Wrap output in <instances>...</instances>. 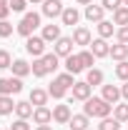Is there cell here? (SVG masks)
Instances as JSON below:
<instances>
[{
    "label": "cell",
    "instance_id": "obj_1",
    "mask_svg": "<svg viewBox=\"0 0 128 130\" xmlns=\"http://www.w3.org/2000/svg\"><path fill=\"white\" fill-rule=\"evenodd\" d=\"M83 113L88 115V118H108L113 113V105L111 103H106L103 98H88L85 100V105H83Z\"/></svg>",
    "mask_w": 128,
    "mask_h": 130
},
{
    "label": "cell",
    "instance_id": "obj_2",
    "mask_svg": "<svg viewBox=\"0 0 128 130\" xmlns=\"http://www.w3.org/2000/svg\"><path fill=\"white\" fill-rule=\"evenodd\" d=\"M73 85H75V80H73V73H60L55 80L50 83L48 95H50V98H55V100H60V98H65V90H68V88H73Z\"/></svg>",
    "mask_w": 128,
    "mask_h": 130
},
{
    "label": "cell",
    "instance_id": "obj_3",
    "mask_svg": "<svg viewBox=\"0 0 128 130\" xmlns=\"http://www.w3.org/2000/svg\"><path fill=\"white\" fill-rule=\"evenodd\" d=\"M38 28H40V13H25V15H23V20L18 23V35L30 38Z\"/></svg>",
    "mask_w": 128,
    "mask_h": 130
},
{
    "label": "cell",
    "instance_id": "obj_4",
    "mask_svg": "<svg viewBox=\"0 0 128 130\" xmlns=\"http://www.w3.org/2000/svg\"><path fill=\"white\" fill-rule=\"evenodd\" d=\"M45 40H43V35H30V38H25V50L30 53L33 58H43L45 55Z\"/></svg>",
    "mask_w": 128,
    "mask_h": 130
},
{
    "label": "cell",
    "instance_id": "obj_5",
    "mask_svg": "<svg viewBox=\"0 0 128 130\" xmlns=\"http://www.w3.org/2000/svg\"><path fill=\"white\" fill-rule=\"evenodd\" d=\"M23 90V78H0V95H18Z\"/></svg>",
    "mask_w": 128,
    "mask_h": 130
},
{
    "label": "cell",
    "instance_id": "obj_6",
    "mask_svg": "<svg viewBox=\"0 0 128 130\" xmlns=\"http://www.w3.org/2000/svg\"><path fill=\"white\" fill-rule=\"evenodd\" d=\"M73 38H65V35H60L55 43H53V53L58 55V58H68V55H73Z\"/></svg>",
    "mask_w": 128,
    "mask_h": 130
},
{
    "label": "cell",
    "instance_id": "obj_7",
    "mask_svg": "<svg viewBox=\"0 0 128 130\" xmlns=\"http://www.w3.org/2000/svg\"><path fill=\"white\" fill-rule=\"evenodd\" d=\"M63 10H65V8H63L60 0H45V3H43V15L50 18V20H53V18H60Z\"/></svg>",
    "mask_w": 128,
    "mask_h": 130
},
{
    "label": "cell",
    "instance_id": "obj_8",
    "mask_svg": "<svg viewBox=\"0 0 128 130\" xmlns=\"http://www.w3.org/2000/svg\"><path fill=\"white\" fill-rule=\"evenodd\" d=\"M91 53H93L96 58H108V55H111V45H108L103 38H96V40H91Z\"/></svg>",
    "mask_w": 128,
    "mask_h": 130
},
{
    "label": "cell",
    "instance_id": "obj_9",
    "mask_svg": "<svg viewBox=\"0 0 128 130\" xmlns=\"http://www.w3.org/2000/svg\"><path fill=\"white\" fill-rule=\"evenodd\" d=\"M70 118H73V113H70L68 105H55V108H53V120H55L58 125H68Z\"/></svg>",
    "mask_w": 128,
    "mask_h": 130
},
{
    "label": "cell",
    "instance_id": "obj_10",
    "mask_svg": "<svg viewBox=\"0 0 128 130\" xmlns=\"http://www.w3.org/2000/svg\"><path fill=\"white\" fill-rule=\"evenodd\" d=\"M91 98V85L85 80H75V85H73V100H80V103H85Z\"/></svg>",
    "mask_w": 128,
    "mask_h": 130
},
{
    "label": "cell",
    "instance_id": "obj_11",
    "mask_svg": "<svg viewBox=\"0 0 128 130\" xmlns=\"http://www.w3.org/2000/svg\"><path fill=\"white\" fill-rule=\"evenodd\" d=\"M50 120H53V110H48L45 105L43 108H35V113H33V123L35 125H48Z\"/></svg>",
    "mask_w": 128,
    "mask_h": 130
},
{
    "label": "cell",
    "instance_id": "obj_12",
    "mask_svg": "<svg viewBox=\"0 0 128 130\" xmlns=\"http://www.w3.org/2000/svg\"><path fill=\"white\" fill-rule=\"evenodd\" d=\"M103 13H106L103 5H93V3L85 5V18H88L91 23H100V20H103Z\"/></svg>",
    "mask_w": 128,
    "mask_h": 130
},
{
    "label": "cell",
    "instance_id": "obj_13",
    "mask_svg": "<svg viewBox=\"0 0 128 130\" xmlns=\"http://www.w3.org/2000/svg\"><path fill=\"white\" fill-rule=\"evenodd\" d=\"M103 100L106 103H111V105H116L118 100H121V88H116V85H103Z\"/></svg>",
    "mask_w": 128,
    "mask_h": 130
},
{
    "label": "cell",
    "instance_id": "obj_14",
    "mask_svg": "<svg viewBox=\"0 0 128 130\" xmlns=\"http://www.w3.org/2000/svg\"><path fill=\"white\" fill-rule=\"evenodd\" d=\"M33 113H35V108H33L30 100H20V103L15 105V115H18V118H23V120L33 118Z\"/></svg>",
    "mask_w": 128,
    "mask_h": 130
},
{
    "label": "cell",
    "instance_id": "obj_15",
    "mask_svg": "<svg viewBox=\"0 0 128 130\" xmlns=\"http://www.w3.org/2000/svg\"><path fill=\"white\" fill-rule=\"evenodd\" d=\"M48 90H40V88H35V90H33L30 93V98H28V100H30L33 105H35V108H43V105H48Z\"/></svg>",
    "mask_w": 128,
    "mask_h": 130
},
{
    "label": "cell",
    "instance_id": "obj_16",
    "mask_svg": "<svg viewBox=\"0 0 128 130\" xmlns=\"http://www.w3.org/2000/svg\"><path fill=\"white\" fill-rule=\"evenodd\" d=\"M40 35H43L45 43H55V40L60 38V25H53V23H50V25H43V32H40Z\"/></svg>",
    "mask_w": 128,
    "mask_h": 130
},
{
    "label": "cell",
    "instance_id": "obj_17",
    "mask_svg": "<svg viewBox=\"0 0 128 130\" xmlns=\"http://www.w3.org/2000/svg\"><path fill=\"white\" fill-rule=\"evenodd\" d=\"M70 38H73L75 45H91V30L88 28H75Z\"/></svg>",
    "mask_w": 128,
    "mask_h": 130
},
{
    "label": "cell",
    "instance_id": "obj_18",
    "mask_svg": "<svg viewBox=\"0 0 128 130\" xmlns=\"http://www.w3.org/2000/svg\"><path fill=\"white\" fill-rule=\"evenodd\" d=\"M68 125H70V130H88V128H91V118H88L85 113H83V115H73Z\"/></svg>",
    "mask_w": 128,
    "mask_h": 130
},
{
    "label": "cell",
    "instance_id": "obj_19",
    "mask_svg": "<svg viewBox=\"0 0 128 130\" xmlns=\"http://www.w3.org/2000/svg\"><path fill=\"white\" fill-rule=\"evenodd\" d=\"M10 70H13L15 78H25V75H30V63H25V60H13Z\"/></svg>",
    "mask_w": 128,
    "mask_h": 130
},
{
    "label": "cell",
    "instance_id": "obj_20",
    "mask_svg": "<svg viewBox=\"0 0 128 130\" xmlns=\"http://www.w3.org/2000/svg\"><path fill=\"white\" fill-rule=\"evenodd\" d=\"M60 20H63V25H78V20H80V13L75 10V8H65L63 10V15H60Z\"/></svg>",
    "mask_w": 128,
    "mask_h": 130
},
{
    "label": "cell",
    "instance_id": "obj_21",
    "mask_svg": "<svg viewBox=\"0 0 128 130\" xmlns=\"http://www.w3.org/2000/svg\"><path fill=\"white\" fill-rule=\"evenodd\" d=\"M30 73L35 75V78H45L50 70H48V65H45V60H43V58H35V60H33V65H30Z\"/></svg>",
    "mask_w": 128,
    "mask_h": 130
},
{
    "label": "cell",
    "instance_id": "obj_22",
    "mask_svg": "<svg viewBox=\"0 0 128 130\" xmlns=\"http://www.w3.org/2000/svg\"><path fill=\"white\" fill-rule=\"evenodd\" d=\"M111 58H113V60H118V63H123V60L128 58V45H126V43L111 45Z\"/></svg>",
    "mask_w": 128,
    "mask_h": 130
},
{
    "label": "cell",
    "instance_id": "obj_23",
    "mask_svg": "<svg viewBox=\"0 0 128 130\" xmlns=\"http://www.w3.org/2000/svg\"><path fill=\"white\" fill-rule=\"evenodd\" d=\"M80 70H83L80 58H78V55H68V58H65V73H73V75H78Z\"/></svg>",
    "mask_w": 128,
    "mask_h": 130
},
{
    "label": "cell",
    "instance_id": "obj_24",
    "mask_svg": "<svg viewBox=\"0 0 128 130\" xmlns=\"http://www.w3.org/2000/svg\"><path fill=\"white\" fill-rule=\"evenodd\" d=\"M113 32H116V28H113V20H100V23H98V35H100L103 40L113 38Z\"/></svg>",
    "mask_w": 128,
    "mask_h": 130
},
{
    "label": "cell",
    "instance_id": "obj_25",
    "mask_svg": "<svg viewBox=\"0 0 128 130\" xmlns=\"http://www.w3.org/2000/svg\"><path fill=\"white\" fill-rule=\"evenodd\" d=\"M18 103H13V95H0V115H10Z\"/></svg>",
    "mask_w": 128,
    "mask_h": 130
},
{
    "label": "cell",
    "instance_id": "obj_26",
    "mask_svg": "<svg viewBox=\"0 0 128 130\" xmlns=\"http://www.w3.org/2000/svg\"><path fill=\"white\" fill-rule=\"evenodd\" d=\"M85 83L93 88V85H103V70H98V68H91L88 70V75H85Z\"/></svg>",
    "mask_w": 128,
    "mask_h": 130
},
{
    "label": "cell",
    "instance_id": "obj_27",
    "mask_svg": "<svg viewBox=\"0 0 128 130\" xmlns=\"http://www.w3.org/2000/svg\"><path fill=\"white\" fill-rule=\"evenodd\" d=\"M113 25H118V28L128 25V8H126V5H123V8H118V10L113 13Z\"/></svg>",
    "mask_w": 128,
    "mask_h": 130
},
{
    "label": "cell",
    "instance_id": "obj_28",
    "mask_svg": "<svg viewBox=\"0 0 128 130\" xmlns=\"http://www.w3.org/2000/svg\"><path fill=\"white\" fill-rule=\"evenodd\" d=\"M78 58H80V65H83V70H91V68H93V63H96V55H93L91 50H80Z\"/></svg>",
    "mask_w": 128,
    "mask_h": 130
},
{
    "label": "cell",
    "instance_id": "obj_29",
    "mask_svg": "<svg viewBox=\"0 0 128 130\" xmlns=\"http://www.w3.org/2000/svg\"><path fill=\"white\" fill-rule=\"evenodd\" d=\"M113 118L121 120V123H128V103H123V105H113Z\"/></svg>",
    "mask_w": 128,
    "mask_h": 130
},
{
    "label": "cell",
    "instance_id": "obj_30",
    "mask_svg": "<svg viewBox=\"0 0 128 130\" xmlns=\"http://www.w3.org/2000/svg\"><path fill=\"white\" fill-rule=\"evenodd\" d=\"M98 130H121V120H116V118H103L100 120V125H98Z\"/></svg>",
    "mask_w": 128,
    "mask_h": 130
},
{
    "label": "cell",
    "instance_id": "obj_31",
    "mask_svg": "<svg viewBox=\"0 0 128 130\" xmlns=\"http://www.w3.org/2000/svg\"><path fill=\"white\" fill-rule=\"evenodd\" d=\"M43 60H45V65H48L50 73H53V70H58V65H60V58H58L55 53H45V55H43Z\"/></svg>",
    "mask_w": 128,
    "mask_h": 130
},
{
    "label": "cell",
    "instance_id": "obj_32",
    "mask_svg": "<svg viewBox=\"0 0 128 130\" xmlns=\"http://www.w3.org/2000/svg\"><path fill=\"white\" fill-rule=\"evenodd\" d=\"M116 78H118V80H123V83L128 80V60H123V63L116 65Z\"/></svg>",
    "mask_w": 128,
    "mask_h": 130
},
{
    "label": "cell",
    "instance_id": "obj_33",
    "mask_svg": "<svg viewBox=\"0 0 128 130\" xmlns=\"http://www.w3.org/2000/svg\"><path fill=\"white\" fill-rule=\"evenodd\" d=\"M10 65H13L10 53H8V50H0V70H5V68H10Z\"/></svg>",
    "mask_w": 128,
    "mask_h": 130
},
{
    "label": "cell",
    "instance_id": "obj_34",
    "mask_svg": "<svg viewBox=\"0 0 128 130\" xmlns=\"http://www.w3.org/2000/svg\"><path fill=\"white\" fill-rule=\"evenodd\" d=\"M100 3H103L106 10H113V13H116L118 8H123V0H100Z\"/></svg>",
    "mask_w": 128,
    "mask_h": 130
},
{
    "label": "cell",
    "instance_id": "obj_35",
    "mask_svg": "<svg viewBox=\"0 0 128 130\" xmlns=\"http://www.w3.org/2000/svg\"><path fill=\"white\" fill-rule=\"evenodd\" d=\"M8 5H10V10H13V13H23V10H25V5H28V0H10Z\"/></svg>",
    "mask_w": 128,
    "mask_h": 130
},
{
    "label": "cell",
    "instance_id": "obj_36",
    "mask_svg": "<svg viewBox=\"0 0 128 130\" xmlns=\"http://www.w3.org/2000/svg\"><path fill=\"white\" fill-rule=\"evenodd\" d=\"M8 35H13V25L8 20H0V38H8Z\"/></svg>",
    "mask_w": 128,
    "mask_h": 130
},
{
    "label": "cell",
    "instance_id": "obj_37",
    "mask_svg": "<svg viewBox=\"0 0 128 130\" xmlns=\"http://www.w3.org/2000/svg\"><path fill=\"white\" fill-rule=\"evenodd\" d=\"M116 38H118V43H126L128 45V25L118 28V30H116Z\"/></svg>",
    "mask_w": 128,
    "mask_h": 130
},
{
    "label": "cell",
    "instance_id": "obj_38",
    "mask_svg": "<svg viewBox=\"0 0 128 130\" xmlns=\"http://www.w3.org/2000/svg\"><path fill=\"white\" fill-rule=\"evenodd\" d=\"M10 130H30V125H28V120H23V118H18L15 123L10 125Z\"/></svg>",
    "mask_w": 128,
    "mask_h": 130
},
{
    "label": "cell",
    "instance_id": "obj_39",
    "mask_svg": "<svg viewBox=\"0 0 128 130\" xmlns=\"http://www.w3.org/2000/svg\"><path fill=\"white\" fill-rule=\"evenodd\" d=\"M10 13H13V10H10V5H0V20H8Z\"/></svg>",
    "mask_w": 128,
    "mask_h": 130
},
{
    "label": "cell",
    "instance_id": "obj_40",
    "mask_svg": "<svg viewBox=\"0 0 128 130\" xmlns=\"http://www.w3.org/2000/svg\"><path fill=\"white\" fill-rule=\"evenodd\" d=\"M121 98H126V100H128V80L123 83V88H121Z\"/></svg>",
    "mask_w": 128,
    "mask_h": 130
},
{
    "label": "cell",
    "instance_id": "obj_41",
    "mask_svg": "<svg viewBox=\"0 0 128 130\" xmlns=\"http://www.w3.org/2000/svg\"><path fill=\"white\" fill-rule=\"evenodd\" d=\"M75 3H78V5H91L93 0H75Z\"/></svg>",
    "mask_w": 128,
    "mask_h": 130
},
{
    "label": "cell",
    "instance_id": "obj_42",
    "mask_svg": "<svg viewBox=\"0 0 128 130\" xmlns=\"http://www.w3.org/2000/svg\"><path fill=\"white\" fill-rule=\"evenodd\" d=\"M35 130H53V128H50V125H38Z\"/></svg>",
    "mask_w": 128,
    "mask_h": 130
},
{
    "label": "cell",
    "instance_id": "obj_43",
    "mask_svg": "<svg viewBox=\"0 0 128 130\" xmlns=\"http://www.w3.org/2000/svg\"><path fill=\"white\" fill-rule=\"evenodd\" d=\"M28 3H33V5H35V3H45V0H28Z\"/></svg>",
    "mask_w": 128,
    "mask_h": 130
},
{
    "label": "cell",
    "instance_id": "obj_44",
    "mask_svg": "<svg viewBox=\"0 0 128 130\" xmlns=\"http://www.w3.org/2000/svg\"><path fill=\"white\" fill-rule=\"evenodd\" d=\"M8 3H10V0H0V5H8Z\"/></svg>",
    "mask_w": 128,
    "mask_h": 130
},
{
    "label": "cell",
    "instance_id": "obj_45",
    "mask_svg": "<svg viewBox=\"0 0 128 130\" xmlns=\"http://www.w3.org/2000/svg\"><path fill=\"white\" fill-rule=\"evenodd\" d=\"M123 5H126V8H128V0H123Z\"/></svg>",
    "mask_w": 128,
    "mask_h": 130
},
{
    "label": "cell",
    "instance_id": "obj_46",
    "mask_svg": "<svg viewBox=\"0 0 128 130\" xmlns=\"http://www.w3.org/2000/svg\"><path fill=\"white\" fill-rule=\"evenodd\" d=\"M88 130H93V128H88Z\"/></svg>",
    "mask_w": 128,
    "mask_h": 130
}]
</instances>
